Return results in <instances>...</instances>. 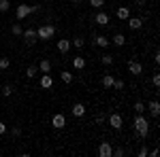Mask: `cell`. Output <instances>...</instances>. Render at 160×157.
<instances>
[{
  "label": "cell",
  "instance_id": "obj_1",
  "mask_svg": "<svg viewBox=\"0 0 160 157\" xmlns=\"http://www.w3.org/2000/svg\"><path fill=\"white\" fill-rule=\"evenodd\" d=\"M135 130H137V134H139L141 138H148L149 123H148V119H145L143 115H137V117H135Z\"/></svg>",
  "mask_w": 160,
  "mask_h": 157
},
{
  "label": "cell",
  "instance_id": "obj_2",
  "mask_svg": "<svg viewBox=\"0 0 160 157\" xmlns=\"http://www.w3.org/2000/svg\"><path fill=\"white\" fill-rule=\"evenodd\" d=\"M53 34H56V25H51V24L37 28V38H41V40H49V38H53Z\"/></svg>",
  "mask_w": 160,
  "mask_h": 157
},
{
  "label": "cell",
  "instance_id": "obj_3",
  "mask_svg": "<svg viewBox=\"0 0 160 157\" xmlns=\"http://www.w3.org/2000/svg\"><path fill=\"white\" fill-rule=\"evenodd\" d=\"M122 123H124V119H122V115H120V113L109 115V125L113 127V130H120V127H122Z\"/></svg>",
  "mask_w": 160,
  "mask_h": 157
},
{
  "label": "cell",
  "instance_id": "obj_4",
  "mask_svg": "<svg viewBox=\"0 0 160 157\" xmlns=\"http://www.w3.org/2000/svg\"><path fill=\"white\" fill-rule=\"evenodd\" d=\"M51 125H53L56 130H62V127L66 125V117H64L62 113H58V115H53V117H51Z\"/></svg>",
  "mask_w": 160,
  "mask_h": 157
},
{
  "label": "cell",
  "instance_id": "obj_5",
  "mask_svg": "<svg viewBox=\"0 0 160 157\" xmlns=\"http://www.w3.org/2000/svg\"><path fill=\"white\" fill-rule=\"evenodd\" d=\"M22 34H24V38H26L28 45H34V43L38 40V38H37V30H34V28H28V30L22 32Z\"/></svg>",
  "mask_w": 160,
  "mask_h": 157
},
{
  "label": "cell",
  "instance_id": "obj_6",
  "mask_svg": "<svg viewBox=\"0 0 160 157\" xmlns=\"http://www.w3.org/2000/svg\"><path fill=\"white\" fill-rule=\"evenodd\" d=\"M30 15V7L28 4H17V9H15V17L17 19H26Z\"/></svg>",
  "mask_w": 160,
  "mask_h": 157
},
{
  "label": "cell",
  "instance_id": "obj_7",
  "mask_svg": "<svg viewBox=\"0 0 160 157\" xmlns=\"http://www.w3.org/2000/svg\"><path fill=\"white\" fill-rule=\"evenodd\" d=\"M98 155H100V157H111V155H113V146H111L109 142H100Z\"/></svg>",
  "mask_w": 160,
  "mask_h": 157
},
{
  "label": "cell",
  "instance_id": "obj_8",
  "mask_svg": "<svg viewBox=\"0 0 160 157\" xmlns=\"http://www.w3.org/2000/svg\"><path fill=\"white\" fill-rule=\"evenodd\" d=\"M38 83H41L43 89H51V87H53V79H51L49 72H47V74H41V81H38Z\"/></svg>",
  "mask_w": 160,
  "mask_h": 157
},
{
  "label": "cell",
  "instance_id": "obj_9",
  "mask_svg": "<svg viewBox=\"0 0 160 157\" xmlns=\"http://www.w3.org/2000/svg\"><path fill=\"white\" fill-rule=\"evenodd\" d=\"M128 70H130V74H141L143 72V66H141V62L130 60L128 62Z\"/></svg>",
  "mask_w": 160,
  "mask_h": 157
},
{
  "label": "cell",
  "instance_id": "obj_10",
  "mask_svg": "<svg viewBox=\"0 0 160 157\" xmlns=\"http://www.w3.org/2000/svg\"><path fill=\"white\" fill-rule=\"evenodd\" d=\"M56 47H58V51H60V53H68L73 45H71V40H66V38H62V40H58V45H56Z\"/></svg>",
  "mask_w": 160,
  "mask_h": 157
},
{
  "label": "cell",
  "instance_id": "obj_11",
  "mask_svg": "<svg viewBox=\"0 0 160 157\" xmlns=\"http://www.w3.org/2000/svg\"><path fill=\"white\" fill-rule=\"evenodd\" d=\"M71 113H73V117H83V115H86V104L77 102L73 109H71Z\"/></svg>",
  "mask_w": 160,
  "mask_h": 157
},
{
  "label": "cell",
  "instance_id": "obj_12",
  "mask_svg": "<svg viewBox=\"0 0 160 157\" xmlns=\"http://www.w3.org/2000/svg\"><path fill=\"white\" fill-rule=\"evenodd\" d=\"M94 45H96V47H102V49H107L111 45V40L107 36H102V34H98V36L94 38Z\"/></svg>",
  "mask_w": 160,
  "mask_h": 157
},
{
  "label": "cell",
  "instance_id": "obj_13",
  "mask_svg": "<svg viewBox=\"0 0 160 157\" xmlns=\"http://www.w3.org/2000/svg\"><path fill=\"white\" fill-rule=\"evenodd\" d=\"M94 21H96V25H107L109 24V15L107 13H96V17H94Z\"/></svg>",
  "mask_w": 160,
  "mask_h": 157
},
{
  "label": "cell",
  "instance_id": "obj_14",
  "mask_svg": "<svg viewBox=\"0 0 160 157\" xmlns=\"http://www.w3.org/2000/svg\"><path fill=\"white\" fill-rule=\"evenodd\" d=\"M115 15H118V19H122V21H126V19L130 17V9H128V7H120Z\"/></svg>",
  "mask_w": 160,
  "mask_h": 157
},
{
  "label": "cell",
  "instance_id": "obj_15",
  "mask_svg": "<svg viewBox=\"0 0 160 157\" xmlns=\"http://www.w3.org/2000/svg\"><path fill=\"white\" fill-rule=\"evenodd\" d=\"M128 25H130V30H141L143 21H141L139 17H128Z\"/></svg>",
  "mask_w": 160,
  "mask_h": 157
},
{
  "label": "cell",
  "instance_id": "obj_16",
  "mask_svg": "<svg viewBox=\"0 0 160 157\" xmlns=\"http://www.w3.org/2000/svg\"><path fill=\"white\" fill-rule=\"evenodd\" d=\"M38 70H41L43 74L51 72V62H49V60H41V64H38Z\"/></svg>",
  "mask_w": 160,
  "mask_h": 157
},
{
  "label": "cell",
  "instance_id": "obj_17",
  "mask_svg": "<svg viewBox=\"0 0 160 157\" xmlns=\"http://www.w3.org/2000/svg\"><path fill=\"white\" fill-rule=\"evenodd\" d=\"M149 113H152L154 117H158V115H160V104H158V100H152V102H149Z\"/></svg>",
  "mask_w": 160,
  "mask_h": 157
},
{
  "label": "cell",
  "instance_id": "obj_18",
  "mask_svg": "<svg viewBox=\"0 0 160 157\" xmlns=\"http://www.w3.org/2000/svg\"><path fill=\"white\" fill-rule=\"evenodd\" d=\"M73 68L83 70V68H86V58H73Z\"/></svg>",
  "mask_w": 160,
  "mask_h": 157
},
{
  "label": "cell",
  "instance_id": "obj_19",
  "mask_svg": "<svg viewBox=\"0 0 160 157\" xmlns=\"http://www.w3.org/2000/svg\"><path fill=\"white\" fill-rule=\"evenodd\" d=\"M113 81H115L113 74H105V76H102V87H105V89H111V87H113Z\"/></svg>",
  "mask_w": 160,
  "mask_h": 157
},
{
  "label": "cell",
  "instance_id": "obj_20",
  "mask_svg": "<svg viewBox=\"0 0 160 157\" xmlns=\"http://www.w3.org/2000/svg\"><path fill=\"white\" fill-rule=\"evenodd\" d=\"M60 79H62V83L71 85V83H73V72H68V70H62V74H60Z\"/></svg>",
  "mask_w": 160,
  "mask_h": 157
},
{
  "label": "cell",
  "instance_id": "obj_21",
  "mask_svg": "<svg viewBox=\"0 0 160 157\" xmlns=\"http://www.w3.org/2000/svg\"><path fill=\"white\" fill-rule=\"evenodd\" d=\"M111 43H113L115 47H124V45H126V38H124V34H115Z\"/></svg>",
  "mask_w": 160,
  "mask_h": 157
},
{
  "label": "cell",
  "instance_id": "obj_22",
  "mask_svg": "<svg viewBox=\"0 0 160 157\" xmlns=\"http://www.w3.org/2000/svg\"><path fill=\"white\" fill-rule=\"evenodd\" d=\"M135 113H137V115H143V113H145V104H143L141 100H137V102H135Z\"/></svg>",
  "mask_w": 160,
  "mask_h": 157
},
{
  "label": "cell",
  "instance_id": "obj_23",
  "mask_svg": "<svg viewBox=\"0 0 160 157\" xmlns=\"http://www.w3.org/2000/svg\"><path fill=\"white\" fill-rule=\"evenodd\" d=\"M11 32H13V36H22V32H24V28L19 24H13L11 25Z\"/></svg>",
  "mask_w": 160,
  "mask_h": 157
},
{
  "label": "cell",
  "instance_id": "obj_24",
  "mask_svg": "<svg viewBox=\"0 0 160 157\" xmlns=\"http://www.w3.org/2000/svg\"><path fill=\"white\" fill-rule=\"evenodd\" d=\"M38 72V66H28V70H26V74H28V79H34Z\"/></svg>",
  "mask_w": 160,
  "mask_h": 157
},
{
  "label": "cell",
  "instance_id": "obj_25",
  "mask_svg": "<svg viewBox=\"0 0 160 157\" xmlns=\"http://www.w3.org/2000/svg\"><path fill=\"white\" fill-rule=\"evenodd\" d=\"M100 62H102L105 66H111V64H113V55H109V53H105V55L100 58Z\"/></svg>",
  "mask_w": 160,
  "mask_h": 157
},
{
  "label": "cell",
  "instance_id": "obj_26",
  "mask_svg": "<svg viewBox=\"0 0 160 157\" xmlns=\"http://www.w3.org/2000/svg\"><path fill=\"white\" fill-rule=\"evenodd\" d=\"M71 45L77 47V49H81L83 45H86V40H83V38H73V40H71Z\"/></svg>",
  "mask_w": 160,
  "mask_h": 157
},
{
  "label": "cell",
  "instance_id": "obj_27",
  "mask_svg": "<svg viewBox=\"0 0 160 157\" xmlns=\"http://www.w3.org/2000/svg\"><path fill=\"white\" fill-rule=\"evenodd\" d=\"M9 7H11L9 0H0V13H7V11H9Z\"/></svg>",
  "mask_w": 160,
  "mask_h": 157
},
{
  "label": "cell",
  "instance_id": "obj_28",
  "mask_svg": "<svg viewBox=\"0 0 160 157\" xmlns=\"http://www.w3.org/2000/svg\"><path fill=\"white\" fill-rule=\"evenodd\" d=\"M9 66H11V60H9V58H0V68H2V70H7Z\"/></svg>",
  "mask_w": 160,
  "mask_h": 157
},
{
  "label": "cell",
  "instance_id": "obj_29",
  "mask_svg": "<svg viewBox=\"0 0 160 157\" xmlns=\"http://www.w3.org/2000/svg\"><path fill=\"white\" fill-rule=\"evenodd\" d=\"M11 94H13V87H11V85H4V87H2V96L11 98Z\"/></svg>",
  "mask_w": 160,
  "mask_h": 157
},
{
  "label": "cell",
  "instance_id": "obj_30",
  "mask_svg": "<svg viewBox=\"0 0 160 157\" xmlns=\"http://www.w3.org/2000/svg\"><path fill=\"white\" fill-rule=\"evenodd\" d=\"M90 7H96V9H102V7H105V0H90Z\"/></svg>",
  "mask_w": 160,
  "mask_h": 157
},
{
  "label": "cell",
  "instance_id": "obj_31",
  "mask_svg": "<svg viewBox=\"0 0 160 157\" xmlns=\"http://www.w3.org/2000/svg\"><path fill=\"white\" fill-rule=\"evenodd\" d=\"M113 87H115L118 91H120V89H124V81H120V79H118V81H113Z\"/></svg>",
  "mask_w": 160,
  "mask_h": 157
},
{
  "label": "cell",
  "instance_id": "obj_32",
  "mask_svg": "<svg viewBox=\"0 0 160 157\" xmlns=\"http://www.w3.org/2000/svg\"><path fill=\"white\" fill-rule=\"evenodd\" d=\"M113 155H115V157H124V155H126V151H124V149H115Z\"/></svg>",
  "mask_w": 160,
  "mask_h": 157
},
{
  "label": "cell",
  "instance_id": "obj_33",
  "mask_svg": "<svg viewBox=\"0 0 160 157\" xmlns=\"http://www.w3.org/2000/svg\"><path fill=\"white\" fill-rule=\"evenodd\" d=\"M152 83H154V87H158V85H160V76H158V74L152 76Z\"/></svg>",
  "mask_w": 160,
  "mask_h": 157
},
{
  "label": "cell",
  "instance_id": "obj_34",
  "mask_svg": "<svg viewBox=\"0 0 160 157\" xmlns=\"http://www.w3.org/2000/svg\"><path fill=\"white\" fill-rule=\"evenodd\" d=\"M41 11V4H30V13H38Z\"/></svg>",
  "mask_w": 160,
  "mask_h": 157
},
{
  "label": "cell",
  "instance_id": "obj_35",
  "mask_svg": "<svg viewBox=\"0 0 160 157\" xmlns=\"http://www.w3.org/2000/svg\"><path fill=\"white\" fill-rule=\"evenodd\" d=\"M148 155V146H141V149H139V157H145Z\"/></svg>",
  "mask_w": 160,
  "mask_h": 157
},
{
  "label": "cell",
  "instance_id": "obj_36",
  "mask_svg": "<svg viewBox=\"0 0 160 157\" xmlns=\"http://www.w3.org/2000/svg\"><path fill=\"white\" fill-rule=\"evenodd\" d=\"M7 132V125H4V123H2V121H0V136H2V134Z\"/></svg>",
  "mask_w": 160,
  "mask_h": 157
},
{
  "label": "cell",
  "instance_id": "obj_37",
  "mask_svg": "<svg viewBox=\"0 0 160 157\" xmlns=\"http://www.w3.org/2000/svg\"><path fill=\"white\" fill-rule=\"evenodd\" d=\"M154 62H156V64H160V53H158V51L154 53Z\"/></svg>",
  "mask_w": 160,
  "mask_h": 157
},
{
  "label": "cell",
  "instance_id": "obj_38",
  "mask_svg": "<svg viewBox=\"0 0 160 157\" xmlns=\"http://www.w3.org/2000/svg\"><path fill=\"white\" fill-rule=\"evenodd\" d=\"M96 123H105V115H98L96 117Z\"/></svg>",
  "mask_w": 160,
  "mask_h": 157
},
{
  "label": "cell",
  "instance_id": "obj_39",
  "mask_svg": "<svg viewBox=\"0 0 160 157\" xmlns=\"http://www.w3.org/2000/svg\"><path fill=\"white\" fill-rule=\"evenodd\" d=\"M71 2H73V4H79V2H81V0H71Z\"/></svg>",
  "mask_w": 160,
  "mask_h": 157
},
{
  "label": "cell",
  "instance_id": "obj_40",
  "mask_svg": "<svg viewBox=\"0 0 160 157\" xmlns=\"http://www.w3.org/2000/svg\"><path fill=\"white\" fill-rule=\"evenodd\" d=\"M128 2H135V0H128Z\"/></svg>",
  "mask_w": 160,
  "mask_h": 157
}]
</instances>
